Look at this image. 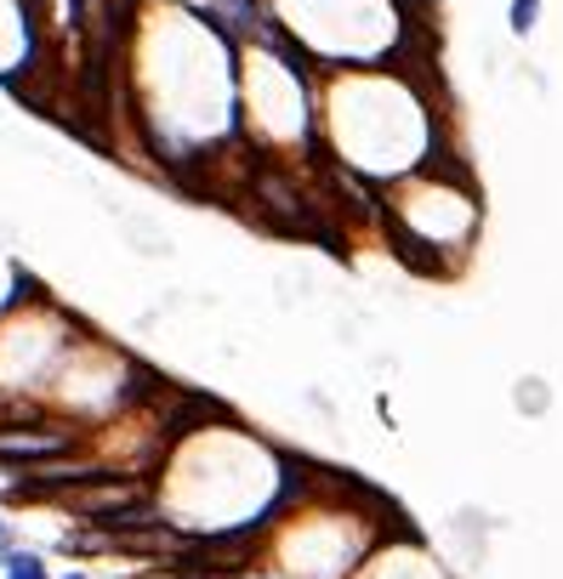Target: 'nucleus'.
Returning a JSON list of instances; mask_svg holds the SVG:
<instances>
[{
	"instance_id": "6",
	"label": "nucleus",
	"mask_w": 563,
	"mask_h": 579,
	"mask_svg": "<svg viewBox=\"0 0 563 579\" xmlns=\"http://www.w3.org/2000/svg\"><path fill=\"white\" fill-rule=\"evenodd\" d=\"M519 404H530V409H541V404H546V393H541V386H519Z\"/></svg>"
},
{
	"instance_id": "2",
	"label": "nucleus",
	"mask_w": 563,
	"mask_h": 579,
	"mask_svg": "<svg viewBox=\"0 0 563 579\" xmlns=\"http://www.w3.org/2000/svg\"><path fill=\"white\" fill-rule=\"evenodd\" d=\"M0 579H58V573L46 568V557H40V551L18 546V551H7V557H0Z\"/></svg>"
},
{
	"instance_id": "1",
	"label": "nucleus",
	"mask_w": 563,
	"mask_h": 579,
	"mask_svg": "<svg viewBox=\"0 0 563 579\" xmlns=\"http://www.w3.org/2000/svg\"><path fill=\"white\" fill-rule=\"evenodd\" d=\"M80 455V431L52 426V420H0V466H12L18 477L40 471L46 460Z\"/></svg>"
},
{
	"instance_id": "3",
	"label": "nucleus",
	"mask_w": 563,
	"mask_h": 579,
	"mask_svg": "<svg viewBox=\"0 0 563 579\" xmlns=\"http://www.w3.org/2000/svg\"><path fill=\"white\" fill-rule=\"evenodd\" d=\"M506 29L519 34V40H530L541 29V0H512V7H506Z\"/></svg>"
},
{
	"instance_id": "5",
	"label": "nucleus",
	"mask_w": 563,
	"mask_h": 579,
	"mask_svg": "<svg viewBox=\"0 0 563 579\" xmlns=\"http://www.w3.org/2000/svg\"><path fill=\"white\" fill-rule=\"evenodd\" d=\"M12 415H29V409H23V404H12V393L0 386V420H12Z\"/></svg>"
},
{
	"instance_id": "7",
	"label": "nucleus",
	"mask_w": 563,
	"mask_h": 579,
	"mask_svg": "<svg viewBox=\"0 0 563 579\" xmlns=\"http://www.w3.org/2000/svg\"><path fill=\"white\" fill-rule=\"evenodd\" d=\"M58 579H91V573H86V568H69V573H58Z\"/></svg>"
},
{
	"instance_id": "4",
	"label": "nucleus",
	"mask_w": 563,
	"mask_h": 579,
	"mask_svg": "<svg viewBox=\"0 0 563 579\" xmlns=\"http://www.w3.org/2000/svg\"><path fill=\"white\" fill-rule=\"evenodd\" d=\"M7 551H18V528H12V517H0V557Z\"/></svg>"
}]
</instances>
